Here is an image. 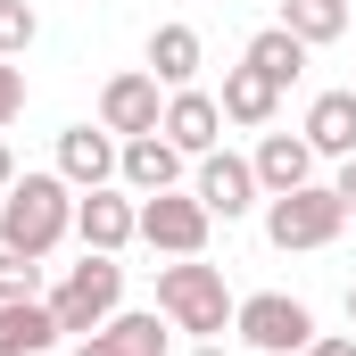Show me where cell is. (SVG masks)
Instances as JSON below:
<instances>
[{
  "label": "cell",
  "mask_w": 356,
  "mask_h": 356,
  "mask_svg": "<svg viewBox=\"0 0 356 356\" xmlns=\"http://www.w3.org/2000/svg\"><path fill=\"white\" fill-rule=\"evenodd\" d=\"M67 232H75V182L67 175H17L0 191V249L50 257Z\"/></svg>",
  "instance_id": "obj_1"
},
{
  "label": "cell",
  "mask_w": 356,
  "mask_h": 356,
  "mask_svg": "<svg viewBox=\"0 0 356 356\" xmlns=\"http://www.w3.org/2000/svg\"><path fill=\"white\" fill-rule=\"evenodd\" d=\"M232 290H224V266H199V257H175V266H158V315L191 332V340H216V332H232Z\"/></svg>",
  "instance_id": "obj_2"
},
{
  "label": "cell",
  "mask_w": 356,
  "mask_h": 356,
  "mask_svg": "<svg viewBox=\"0 0 356 356\" xmlns=\"http://www.w3.org/2000/svg\"><path fill=\"white\" fill-rule=\"evenodd\" d=\"M116 307H124V266L99 257V249H83V266H67V282L50 290V315H58V332H75V340H91Z\"/></svg>",
  "instance_id": "obj_3"
},
{
  "label": "cell",
  "mask_w": 356,
  "mask_h": 356,
  "mask_svg": "<svg viewBox=\"0 0 356 356\" xmlns=\"http://www.w3.org/2000/svg\"><path fill=\"white\" fill-rule=\"evenodd\" d=\"M340 232H348V207H340L332 182H298V191H282L266 207V241L273 249H332Z\"/></svg>",
  "instance_id": "obj_4"
},
{
  "label": "cell",
  "mask_w": 356,
  "mask_h": 356,
  "mask_svg": "<svg viewBox=\"0 0 356 356\" xmlns=\"http://www.w3.org/2000/svg\"><path fill=\"white\" fill-rule=\"evenodd\" d=\"M232 332H241L257 356H307L315 315H307L298 298H282V290H257V298H241V307H232Z\"/></svg>",
  "instance_id": "obj_5"
},
{
  "label": "cell",
  "mask_w": 356,
  "mask_h": 356,
  "mask_svg": "<svg viewBox=\"0 0 356 356\" xmlns=\"http://www.w3.org/2000/svg\"><path fill=\"white\" fill-rule=\"evenodd\" d=\"M207 232H216V216L199 207V191H158V199H141V241H149L158 257H199Z\"/></svg>",
  "instance_id": "obj_6"
},
{
  "label": "cell",
  "mask_w": 356,
  "mask_h": 356,
  "mask_svg": "<svg viewBox=\"0 0 356 356\" xmlns=\"http://www.w3.org/2000/svg\"><path fill=\"white\" fill-rule=\"evenodd\" d=\"M75 241H83V249H99V257H116L124 241H141V207H133L116 182H99V191H83V199H75Z\"/></svg>",
  "instance_id": "obj_7"
},
{
  "label": "cell",
  "mask_w": 356,
  "mask_h": 356,
  "mask_svg": "<svg viewBox=\"0 0 356 356\" xmlns=\"http://www.w3.org/2000/svg\"><path fill=\"white\" fill-rule=\"evenodd\" d=\"M191 191H199V207H207V216L241 224V216L257 207V166H249V158H232V149H207V158H199V182H191Z\"/></svg>",
  "instance_id": "obj_8"
},
{
  "label": "cell",
  "mask_w": 356,
  "mask_h": 356,
  "mask_svg": "<svg viewBox=\"0 0 356 356\" xmlns=\"http://www.w3.org/2000/svg\"><path fill=\"white\" fill-rule=\"evenodd\" d=\"M158 116H166V99H158V75L149 67H133V75H108V91H99V124L108 133H158Z\"/></svg>",
  "instance_id": "obj_9"
},
{
  "label": "cell",
  "mask_w": 356,
  "mask_h": 356,
  "mask_svg": "<svg viewBox=\"0 0 356 356\" xmlns=\"http://www.w3.org/2000/svg\"><path fill=\"white\" fill-rule=\"evenodd\" d=\"M116 158H124V141H116L108 124H67V133H58V175L75 182V191L116 182Z\"/></svg>",
  "instance_id": "obj_10"
},
{
  "label": "cell",
  "mask_w": 356,
  "mask_h": 356,
  "mask_svg": "<svg viewBox=\"0 0 356 356\" xmlns=\"http://www.w3.org/2000/svg\"><path fill=\"white\" fill-rule=\"evenodd\" d=\"M116 182L141 191V199H158V191H175V182H182V149L166 141V133H133L124 158H116Z\"/></svg>",
  "instance_id": "obj_11"
},
{
  "label": "cell",
  "mask_w": 356,
  "mask_h": 356,
  "mask_svg": "<svg viewBox=\"0 0 356 356\" xmlns=\"http://www.w3.org/2000/svg\"><path fill=\"white\" fill-rule=\"evenodd\" d=\"M166 340H175V323L166 315H108L91 340H75V356H166Z\"/></svg>",
  "instance_id": "obj_12"
},
{
  "label": "cell",
  "mask_w": 356,
  "mask_h": 356,
  "mask_svg": "<svg viewBox=\"0 0 356 356\" xmlns=\"http://www.w3.org/2000/svg\"><path fill=\"white\" fill-rule=\"evenodd\" d=\"M158 133L175 141L182 158H207V149H216V133H224L216 91H175V99H166V116H158Z\"/></svg>",
  "instance_id": "obj_13"
},
{
  "label": "cell",
  "mask_w": 356,
  "mask_h": 356,
  "mask_svg": "<svg viewBox=\"0 0 356 356\" xmlns=\"http://www.w3.org/2000/svg\"><path fill=\"white\" fill-rule=\"evenodd\" d=\"M249 166H257V191H266V199H282V191L315 182V141H307V133H266Z\"/></svg>",
  "instance_id": "obj_14"
},
{
  "label": "cell",
  "mask_w": 356,
  "mask_h": 356,
  "mask_svg": "<svg viewBox=\"0 0 356 356\" xmlns=\"http://www.w3.org/2000/svg\"><path fill=\"white\" fill-rule=\"evenodd\" d=\"M50 348H58L50 298H0V356H50Z\"/></svg>",
  "instance_id": "obj_15"
},
{
  "label": "cell",
  "mask_w": 356,
  "mask_h": 356,
  "mask_svg": "<svg viewBox=\"0 0 356 356\" xmlns=\"http://www.w3.org/2000/svg\"><path fill=\"white\" fill-rule=\"evenodd\" d=\"M241 67H257L273 91H290L307 75V42L290 33V25H266V33H249V50H241Z\"/></svg>",
  "instance_id": "obj_16"
},
{
  "label": "cell",
  "mask_w": 356,
  "mask_h": 356,
  "mask_svg": "<svg viewBox=\"0 0 356 356\" xmlns=\"http://www.w3.org/2000/svg\"><path fill=\"white\" fill-rule=\"evenodd\" d=\"M307 141L315 158H356V91H323L307 108Z\"/></svg>",
  "instance_id": "obj_17"
},
{
  "label": "cell",
  "mask_w": 356,
  "mask_h": 356,
  "mask_svg": "<svg viewBox=\"0 0 356 356\" xmlns=\"http://www.w3.org/2000/svg\"><path fill=\"white\" fill-rule=\"evenodd\" d=\"M216 108H224V124H273L282 91H273L257 67H224V91H216Z\"/></svg>",
  "instance_id": "obj_18"
},
{
  "label": "cell",
  "mask_w": 356,
  "mask_h": 356,
  "mask_svg": "<svg viewBox=\"0 0 356 356\" xmlns=\"http://www.w3.org/2000/svg\"><path fill=\"white\" fill-rule=\"evenodd\" d=\"M149 75L166 91H191V75H199V33L191 25H158L149 33Z\"/></svg>",
  "instance_id": "obj_19"
},
{
  "label": "cell",
  "mask_w": 356,
  "mask_h": 356,
  "mask_svg": "<svg viewBox=\"0 0 356 356\" xmlns=\"http://www.w3.org/2000/svg\"><path fill=\"white\" fill-rule=\"evenodd\" d=\"M273 25H290L307 50H323V42H340L348 33V0H282V17Z\"/></svg>",
  "instance_id": "obj_20"
},
{
  "label": "cell",
  "mask_w": 356,
  "mask_h": 356,
  "mask_svg": "<svg viewBox=\"0 0 356 356\" xmlns=\"http://www.w3.org/2000/svg\"><path fill=\"white\" fill-rule=\"evenodd\" d=\"M0 298H42V257L0 249Z\"/></svg>",
  "instance_id": "obj_21"
},
{
  "label": "cell",
  "mask_w": 356,
  "mask_h": 356,
  "mask_svg": "<svg viewBox=\"0 0 356 356\" xmlns=\"http://www.w3.org/2000/svg\"><path fill=\"white\" fill-rule=\"evenodd\" d=\"M25 50H33V8L0 0V58H25Z\"/></svg>",
  "instance_id": "obj_22"
},
{
  "label": "cell",
  "mask_w": 356,
  "mask_h": 356,
  "mask_svg": "<svg viewBox=\"0 0 356 356\" xmlns=\"http://www.w3.org/2000/svg\"><path fill=\"white\" fill-rule=\"evenodd\" d=\"M17 116H25V67L0 58V124H17Z\"/></svg>",
  "instance_id": "obj_23"
},
{
  "label": "cell",
  "mask_w": 356,
  "mask_h": 356,
  "mask_svg": "<svg viewBox=\"0 0 356 356\" xmlns=\"http://www.w3.org/2000/svg\"><path fill=\"white\" fill-rule=\"evenodd\" d=\"M307 356H356V340H348V332H315V340H307Z\"/></svg>",
  "instance_id": "obj_24"
},
{
  "label": "cell",
  "mask_w": 356,
  "mask_h": 356,
  "mask_svg": "<svg viewBox=\"0 0 356 356\" xmlns=\"http://www.w3.org/2000/svg\"><path fill=\"white\" fill-rule=\"evenodd\" d=\"M332 191H340V207H348V224H356V158H340V182Z\"/></svg>",
  "instance_id": "obj_25"
},
{
  "label": "cell",
  "mask_w": 356,
  "mask_h": 356,
  "mask_svg": "<svg viewBox=\"0 0 356 356\" xmlns=\"http://www.w3.org/2000/svg\"><path fill=\"white\" fill-rule=\"evenodd\" d=\"M8 182H17V158H8V141H0V191H8Z\"/></svg>",
  "instance_id": "obj_26"
},
{
  "label": "cell",
  "mask_w": 356,
  "mask_h": 356,
  "mask_svg": "<svg viewBox=\"0 0 356 356\" xmlns=\"http://www.w3.org/2000/svg\"><path fill=\"white\" fill-rule=\"evenodd\" d=\"M191 356H224V348H216V340H191Z\"/></svg>",
  "instance_id": "obj_27"
},
{
  "label": "cell",
  "mask_w": 356,
  "mask_h": 356,
  "mask_svg": "<svg viewBox=\"0 0 356 356\" xmlns=\"http://www.w3.org/2000/svg\"><path fill=\"white\" fill-rule=\"evenodd\" d=\"M348 323H356V282H348Z\"/></svg>",
  "instance_id": "obj_28"
},
{
  "label": "cell",
  "mask_w": 356,
  "mask_h": 356,
  "mask_svg": "<svg viewBox=\"0 0 356 356\" xmlns=\"http://www.w3.org/2000/svg\"><path fill=\"white\" fill-rule=\"evenodd\" d=\"M348 91H356V83H348Z\"/></svg>",
  "instance_id": "obj_29"
}]
</instances>
